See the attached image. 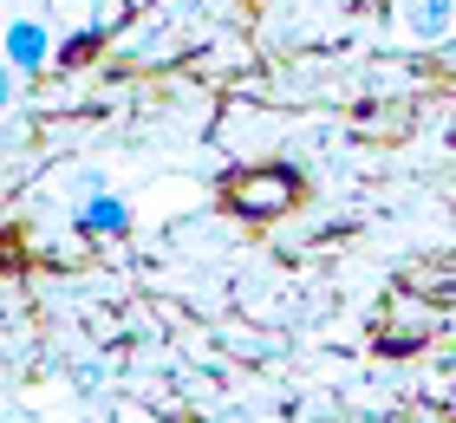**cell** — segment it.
Returning <instances> with one entry per match:
<instances>
[{
    "mask_svg": "<svg viewBox=\"0 0 456 423\" xmlns=\"http://www.w3.org/2000/svg\"><path fill=\"white\" fill-rule=\"evenodd\" d=\"M222 202L235 208V216H287V208L300 202V176L294 169H274V163H261V169H235V176L222 183Z\"/></svg>",
    "mask_w": 456,
    "mask_h": 423,
    "instance_id": "cell-1",
    "label": "cell"
},
{
    "mask_svg": "<svg viewBox=\"0 0 456 423\" xmlns=\"http://www.w3.org/2000/svg\"><path fill=\"white\" fill-rule=\"evenodd\" d=\"M398 20H404L411 39H444L456 27V0H404Z\"/></svg>",
    "mask_w": 456,
    "mask_h": 423,
    "instance_id": "cell-2",
    "label": "cell"
},
{
    "mask_svg": "<svg viewBox=\"0 0 456 423\" xmlns=\"http://www.w3.org/2000/svg\"><path fill=\"white\" fill-rule=\"evenodd\" d=\"M7 53H13V66H39V59H46V33H39L33 20H13Z\"/></svg>",
    "mask_w": 456,
    "mask_h": 423,
    "instance_id": "cell-3",
    "label": "cell"
},
{
    "mask_svg": "<svg viewBox=\"0 0 456 423\" xmlns=\"http://www.w3.org/2000/svg\"><path fill=\"white\" fill-rule=\"evenodd\" d=\"M124 222H131V216H124L118 196H92L86 202V228H92V235H124Z\"/></svg>",
    "mask_w": 456,
    "mask_h": 423,
    "instance_id": "cell-4",
    "label": "cell"
}]
</instances>
